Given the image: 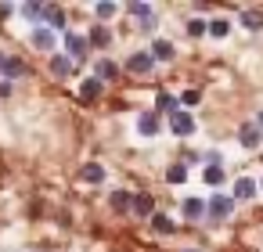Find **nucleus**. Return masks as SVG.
I'll use <instances>...</instances> for the list:
<instances>
[{
  "label": "nucleus",
  "mask_w": 263,
  "mask_h": 252,
  "mask_svg": "<svg viewBox=\"0 0 263 252\" xmlns=\"http://www.w3.org/2000/svg\"><path fill=\"white\" fill-rule=\"evenodd\" d=\"M152 227H155L159 234H173V220H170L166 212H155V216H152Z\"/></svg>",
  "instance_id": "5701e85b"
},
{
  "label": "nucleus",
  "mask_w": 263,
  "mask_h": 252,
  "mask_svg": "<svg viewBox=\"0 0 263 252\" xmlns=\"http://www.w3.org/2000/svg\"><path fill=\"white\" fill-rule=\"evenodd\" d=\"M166 180H170V184H184V180H187V166H180V162L170 166V169H166Z\"/></svg>",
  "instance_id": "393cba45"
},
{
  "label": "nucleus",
  "mask_w": 263,
  "mask_h": 252,
  "mask_svg": "<svg viewBox=\"0 0 263 252\" xmlns=\"http://www.w3.org/2000/svg\"><path fill=\"white\" fill-rule=\"evenodd\" d=\"M252 195H256V180L238 177V180H234V198H252Z\"/></svg>",
  "instance_id": "a211bd4d"
},
{
  "label": "nucleus",
  "mask_w": 263,
  "mask_h": 252,
  "mask_svg": "<svg viewBox=\"0 0 263 252\" xmlns=\"http://www.w3.org/2000/svg\"><path fill=\"white\" fill-rule=\"evenodd\" d=\"M202 33H209V22L205 18H191L187 22V36H202Z\"/></svg>",
  "instance_id": "bb28decb"
},
{
  "label": "nucleus",
  "mask_w": 263,
  "mask_h": 252,
  "mask_svg": "<svg viewBox=\"0 0 263 252\" xmlns=\"http://www.w3.org/2000/svg\"><path fill=\"white\" fill-rule=\"evenodd\" d=\"M177 105H180V101H177L173 94H159V98H155V108H159V112H166V115H173V112H177Z\"/></svg>",
  "instance_id": "aec40b11"
},
{
  "label": "nucleus",
  "mask_w": 263,
  "mask_h": 252,
  "mask_svg": "<svg viewBox=\"0 0 263 252\" xmlns=\"http://www.w3.org/2000/svg\"><path fill=\"white\" fill-rule=\"evenodd\" d=\"M80 98H83V101H98V98H101V80L87 76V80L80 83Z\"/></svg>",
  "instance_id": "4468645a"
},
{
  "label": "nucleus",
  "mask_w": 263,
  "mask_h": 252,
  "mask_svg": "<svg viewBox=\"0 0 263 252\" xmlns=\"http://www.w3.org/2000/svg\"><path fill=\"white\" fill-rule=\"evenodd\" d=\"M137 133L141 137H155L159 133V112H141L137 115Z\"/></svg>",
  "instance_id": "6e6552de"
},
{
  "label": "nucleus",
  "mask_w": 263,
  "mask_h": 252,
  "mask_svg": "<svg viewBox=\"0 0 263 252\" xmlns=\"http://www.w3.org/2000/svg\"><path fill=\"white\" fill-rule=\"evenodd\" d=\"M62 44H65V58H69V62H83V58H87V47H90V44H87L83 33H65Z\"/></svg>",
  "instance_id": "f257e3e1"
},
{
  "label": "nucleus",
  "mask_w": 263,
  "mask_h": 252,
  "mask_svg": "<svg viewBox=\"0 0 263 252\" xmlns=\"http://www.w3.org/2000/svg\"><path fill=\"white\" fill-rule=\"evenodd\" d=\"M152 58H155V62H173L177 51H173L170 40H155V44H152Z\"/></svg>",
  "instance_id": "ddd939ff"
},
{
  "label": "nucleus",
  "mask_w": 263,
  "mask_h": 252,
  "mask_svg": "<svg viewBox=\"0 0 263 252\" xmlns=\"http://www.w3.org/2000/svg\"><path fill=\"white\" fill-rule=\"evenodd\" d=\"M180 101H184V105H198V90H187Z\"/></svg>",
  "instance_id": "c756f323"
},
{
  "label": "nucleus",
  "mask_w": 263,
  "mask_h": 252,
  "mask_svg": "<svg viewBox=\"0 0 263 252\" xmlns=\"http://www.w3.org/2000/svg\"><path fill=\"white\" fill-rule=\"evenodd\" d=\"M18 11H22L26 18H33V22H40V15H44V4H22Z\"/></svg>",
  "instance_id": "cd10ccee"
},
{
  "label": "nucleus",
  "mask_w": 263,
  "mask_h": 252,
  "mask_svg": "<svg viewBox=\"0 0 263 252\" xmlns=\"http://www.w3.org/2000/svg\"><path fill=\"white\" fill-rule=\"evenodd\" d=\"M187 252H202V248H187Z\"/></svg>",
  "instance_id": "473e14b6"
},
{
  "label": "nucleus",
  "mask_w": 263,
  "mask_h": 252,
  "mask_svg": "<svg viewBox=\"0 0 263 252\" xmlns=\"http://www.w3.org/2000/svg\"><path fill=\"white\" fill-rule=\"evenodd\" d=\"M256 123H259V130H263V112H259V119H256Z\"/></svg>",
  "instance_id": "2f4dec72"
},
{
  "label": "nucleus",
  "mask_w": 263,
  "mask_h": 252,
  "mask_svg": "<svg viewBox=\"0 0 263 252\" xmlns=\"http://www.w3.org/2000/svg\"><path fill=\"white\" fill-rule=\"evenodd\" d=\"M94 11H98V18H112V15H116V4H112V0H101Z\"/></svg>",
  "instance_id": "c85d7f7f"
},
{
  "label": "nucleus",
  "mask_w": 263,
  "mask_h": 252,
  "mask_svg": "<svg viewBox=\"0 0 263 252\" xmlns=\"http://www.w3.org/2000/svg\"><path fill=\"white\" fill-rule=\"evenodd\" d=\"M80 180H83V184H101V180H105V166H101V162H87V166L80 169Z\"/></svg>",
  "instance_id": "f8f14e48"
},
{
  "label": "nucleus",
  "mask_w": 263,
  "mask_h": 252,
  "mask_svg": "<svg viewBox=\"0 0 263 252\" xmlns=\"http://www.w3.org/2000/svg\"><path fill=\"white\" fill-rule=\"evenodd\" d=\"M126 69H130L134 76H148V72L155 69V58H152V51H137V54H130Z\"/></svg>",
  "instance_id": "39448f33"
},
{
  "label": "nucleus",
  "mask_w": 263,
  "mask_h": 252,
  "mask_svg": "<svg viewBox=\"0 0 263 252\" xmlns=\"http://www.w3.org/2000/svg\"><path fill=\"white\" fill-rule=\"evenodd\" d=\"M202 180H205L209 187H220V184H223V166H205Z\"/></svg>",
  "instance_id": "412c9836"
},
{
  "label": "nucleus",
  "mask_w": 263,
  "mask_h": 252,
  "mask_svg": "<svg viewBox=\"0 0 263 252\" xmlns=\"http://www.w3.org/2000/svg\"><path fill=\"white\" fill-rule=\"evenodd\" d=\"M180 209H184L187 220H202V216H205V202H202V198H184Z\"/></svg>",
  "instance_id": "dca6fc26"
},
{
  "label": "nucleus",
  "mask_w": 263,
  "mask_h": 252,
  "mask_svg": "<svg viewBox=\"0 0 263 252\" xmlns=\"http://www.w3.org/2000/svg\"><path fill=\"white\" fill-rule=\"evenodd\" d=\"M238 141H241V148H259L263 144V130H259V123H245L241 126V133H238Z\"/></svg>",
  "instance_id": "0eeeda50"
},
{
  "label": "nucleus",
  "mask_w": 263,
  "mask_h": 252,
  "mask_svg": "<svg viewBox=\"0 0 263 252\" xmlns=\"http://www.w3.org/2000/svg\"><path fill=\"white\" fill-rule=\"evenodd\" d=\"M130 205H134V195L130 191H112V209L116 212H126Z\"/></svg>",
  "instance_id": "6ab92c4d"
},
{
  "label": "nucleus",
  "mask_w": 263,
  "mask_h": 252,
  "mask_svg": "<svg viewBox=\"0 0 263 252\" xmlns=\"http://www.w3.org/2000/svg\"><path fill=\"white\" fill-rule=\"evenodd\" d=\"M241 26H245V29H263V15H259V11H245V15H241Z\"/></svg>",
  "instance_id": "a878e982"
},
{
  "label": "nucleus",
  "mask_w": 263,
  "mask_h": 252,
  "mask_svg": "<svg viewBox=\"0 0 263 252\" xmlns=\"http://www.w3.org/2000/svg\"><path fill=\"white\" fill-rule=\"evenodd\" d=\"M29 69H26V62L22 58H8L4 62V69H0V76H4V80H22Z\"/></svg>",
  "instance_id": "9d476101"
},
{
  "label": "nucleus",
  "mask_w": 263,
  "mask_h": 252,
  "mask_svg": "<svg viewBox=\"0 0 263 252\" xmlns=\"http://www.w3.org/2000/svg\"><path fill=\"white\" fill-rule=\"evenodd\" d=\"M87 44H90V47H108V44H112V29H108V26H94V29L87 33Z\"/></svg>",
  "instance_id": "9b49d317"
},
{
  "label": "nucleus",
  "mask_w": 263,
  "mask_h": 252,
  "mask_svg": "<svg viewBox=\"0 0 263 252\" xmlns=\"http://www.w3.org/2000/svg\"><path fill=\"white\" fill-rule=\"evenodd\" d=\"M130 15H134V18H141V22L155 18V15H152V4H141V0H134V4H130Z\"/></svg>",
  "instance_id": "b1692460"
},
{
  "label": "nucleus",
  "mask_w": 263,
  "mask_h": 252,
  "mask_svg": "<svg viewBox=\"0 0 263 252\" xmlns=\"http://www.w3.org/2000/svg\"><path fill=\"white\" fill-rule=\"evenodd\" d=\"M119 76V69H116V62H108V58H98L94 62V80H101V83H108V80H116Z\"/></svg>",
  "instance_id": "1a4fd4ad"
},
{
  "label": "nucleus",
  "mask_w": 263,
  "mask_h": 252,
  "mask_svg": "<svg viewBox=\"0 0 263 252\" xmlns=\"http://www.w3.org/2000/svg\"><path fill=\"white\" fill-rule=\"evenodd\" d=\"M227 33H231V22H227V18H213V22H209V36L223 40Z\"/></svg>",
  "instance_id": "4be33fe9"
},
{
  "label": "nucleus",
  "mask_w": 263,
  "mask_h": 252,
  "mask_svg": "<svg viewBox=\"0 0 263 252\" xmlns=\"http://www.w3.org/2000/svg\"><path fill=\"white\" fill-rule=\"evenodd\" d=\"M205 212H209L213 220H227V216L234 212V198H227V195H213L209 205H205Z\"/></svg>",
  "instance_id": "20e7f679"
},
{
  "label": "nucleus",
  "mask_w": 263,
  "mask_h": 252,
  "mask_svg": "<svg viewBox=\"0 0 263 252\" xmlns=\"http://www.w3.org/2000/svg\"><path fill=\"white\" fill-rule=\"evenodd\" d=\"M29 44H33L36 51H54V47H58V33L47 29V26H36L33 36H29Z\"/></svg>",
  "instance_id": "f03ea898"
},
{
  "label": "nucleus",
  "mask_w": 263,
  "mask_h": 252,
  "mask_svg": "<svg viewBox=\"0 0 263 252\" xmlns=\"http://www.w3.org/2000/svg\"><path fill=\"white\" fill-rule=\"evenodd\" d=\"M130 209H134L137 216H155V202H152V195H144V191L134 195V205H130Z\"/></svg>",
  "instance_id": "2eb2a0df"
},
{
  "label": "nucleus",
  "mask_w": 263,
  "mask_h": 252,
  "mask_svg": "<svg viewBox=\"0 0 263 252\" xmlns=\"http://www.w3.org/2000/svg\"><path fill=\"white\" fill-rule=\"evenodd\" d=\"M51 72H54L58 80H65V76L72 72V62H69L65 54H51Z\"/></svg>",
  "instance_id": "f3484780"
},
{
  "label": "nucleus",
  "mask_w": 263,
  "mask_h": 252,
  "mask_svg": "<svg viewBox=\"0 0 263 252\" xmlns=\"http://www.w3.org/2000/svg\"><path fill=\"white\" fill-rule=\"evenodd\" d=\"M40 22L47 26V29H65V11L58 8V4H44V15H40Z\"/></svg>",
  "instance_id": "423d86ee"
},
{
  "label": "nucleus",
  "mask_w": 263,
  "mask_h": 252,
  "mask_svg": "<svg viewBox=\"0 0 263 252\" xmlns=\"http://www.w3.org/2000/svg\"><path fill=\"white\" fill-rule=\"evenodd\" d=\"M170 130H173L177 137H191V133H195V119H191V112L177 108V112L170 115Z\"/></svg>",
  "instance_id": "7ed1b4c3"
},
{
  "label": "nucleus",
  "mask_w": 263,
  "mask_h": 252,
  "mask_svg": "<svg viewBox=\"0 0 263 252\" xmlns=\"http://www.w3.org/2000/svg\"><path fill=\"white\" fill-rule=\"evenodd\" d=\"M4 62H8V54H4V51H0V69H4Z\"/></svg>",
  "instance_id": "7c9ffc66"
}]
</instances>
